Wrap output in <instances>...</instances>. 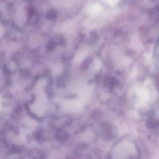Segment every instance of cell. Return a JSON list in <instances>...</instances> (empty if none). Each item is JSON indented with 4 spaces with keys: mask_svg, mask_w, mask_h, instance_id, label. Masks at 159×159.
<instances>
[]
</instances>
